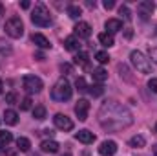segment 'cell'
<instances>
[{"mask_svg":"<svg viewBox=\"0 0 157 156\" xmlns=\"http://www.w3.org/2000/svg\"><path fill=\"white\" fill-rule=\"evenodd\" d=\"M130 147H133V149H141V147H144V143H146V140H144V136H141V134H137V136H133V138H130Z\"/></svg>","mask_w":157,"mask_h":156,"instance_id":"20","label":"cell"},{"mask_svg":"<svg viewBox=\"0 0 157 156\" xmlns=\"http://www.w3.org/2000/svg\"><path fill=\"white\" fill-rule=\"evenodd\" d=\"M119 15H122L124 20H130V18H132V13H130V9H128L126 6H121V7H119Z\"/></svg>","mask_w":157,"mask_h":156,"instance_id":"30","label":"cell"},{"mask_svg":"<svg viewBox=\"0 0 157 156\" xmlns=\"http://www.w3.org/2000/svg\"><path fill=\"white\" fill-rule=\"evenodd\" d=\"M86 6H88V7H95V0H93V2H91V0H88V2H86Z\"/></svg>","mask_w":157,"mask_h":156,"instance_id":"39","label":"cell"},{"mask_svg":"<svg viewBox=\"0 0 157 156\" xmlns=\"http://www.w3.org/2000/svg\"><path fill=\"white\" fill-rule=\"evenodd\" d=\"M155 35H157V28H155Z\"/></svg>","mask_w":157,"mask_h":156,"instance_id":"46","label":"cell"},{"mask_svg":"<svg viewBox=\"0 0 157 156\" xmlns=\"http://www.w3.org/2000/svg\"><path fill=\"white\" fill-rule=\"evenodd\" d=\"M104 28H106V33L113 35V33H117V31L122 30V20H119V18H108L106 24H104Z\"/></svg>","mask_w":157,"mask_h":156,"instance_id":"12","label":"cell"},{"mask_svg":"<svg viewBox=\"0 0 157 156\" xmlns=\"http://www.w3.org/2000/svg\"><path fill=\"white\" fill-rule=\"evenodd\" d=\"M150 59L154 64H157V48H150Z\"/></svg>","mask_w":157,"mask_h":156,"instance_id":"35","label":"cell"},{"mask_svg":"<svg viewBox=\"0 0 157 156\" xmlns=\"http://www.w3.org/2000/svg\"><path fill=\"white\" fill-rule=\"evenodd\" d=\"M11 46H9V42H6V40H0V53L2 55H11Z\"/></svg>","mask_w":157,"mask_h":156,"instance_id":"29","label":"cell"},{"mask_svg":"<svg viewBox=\"0 0 157 156\" xmlns=\"http://www.w3.org/2000/svg\"><path fill=\"white\" fill-rule=\"evenodd\" d=\"M117 153V143L113 140H106L99 145V154L101 156H113Z\"/></svg>","mask_w":157,"mask_h":156,"instance_id":"10","label":"cell"},{"mask_svg":"<svg viewBox=\"0 0 157 156\" xmlns=\"http://www.w3.org/2000/svg\"><path fill=\"white\" fill-rule=\"evenodd\" d=\"M31 40H33V42H35L39 48H42V50H48V48H51V42L48 40V37H44L42 33H33Z\"/></svg>","mask_w":157,"mask_h":156,"instance_id":"16","label":"cell"},{"mask_svg":"<svg viewBox=\"0 0 157 156\" xmlns=\"http://www.w3.org/2000/svg\"><path fill=\"white\" fill-rule=\"evenodd\" d=\"M13 142V134L7 132V130H0V143H11Z\"/></svg>","mask_w":157,"mask_h":156,"instance_id":"27","label":"cell"},{"mask_svg":"<svg viewBox=\"0 0 157 156\" xmlns=\"http://www.w3.org/2000/svg\"><path fill=\"white\" fill-rule=\"evenodd\" d=\"M99 42L102 44V46H106V48H112L113 44H115V40H113V35H110V33H101L99 35Z\"/></svg>","mask_w":157,"mask_h":156,"instance_id":"21","label":"cell"},{"mask_svg":"<svg viewBox=\"0 0 157 156\" xmlns=\"http://www.w3.org/2000/svg\"><path fill=\"white\" fill-rule=\"evenodd\" d=\"M73 31H75V37L77 39H88L91 35V26L88 22H78L77 26L73 28Z\"/></svg>","mask_w":157,"mask_h":156,"instance_id":"11","label":"cell"},{"mask_svg":"<svg viewBox=\"0 0 157 156\" xmlns=\"http://www.w3.org/2000/svg\"><path fill=\"white\" fill-rule=\"evenodd\" d=\"M60 70H62V72H66V74H71V72H73V66H71V64H68V63H64V64H60Z\"/></svg>","mask_w":157,"mask_h":156,"instance_id":"34","label":"cell"},{"mask_svg":"<svg viewBox=\"0 0 157 156\" xmlns=\"http://www.w3.org/2000/svg\"><path fill=\"white\" fill-rule=\"evenodd\" d=\"M64 48L68 50V51H78V48H80V42L75 35H71V37H68V39L64 40Z\"/></svg>","mask_w":157,"mask_h":156,"instance_id":"17","label":"cell"},{"mask_svg":"<svg viewBox=\"0 0 157 156\" xmlns=\"http://www.w3.org/2000/svg\"><path fill=\"white\" fill-rule=\"evenodd\" d=\"M59 143L55 142V140H44L42 143H40V149H42V153H49V154H55V153H59Z\"/></svg>","mask_w":157,"mask_h":156,"instance_id":"14","label":"cell"},{"mask_svg":"<svg viewBox=\"0 0 157 156\" xmlns=\"http://www.w3.org/2000/svg\"><path fill=\"white\" fill-rule=\"evenodd\" d=\"M102 6H104L106 9H113V7H115V2H113V0H104Z\"/></svg>","mask_w":157,"mask_h":156,"instance_id":"36","label":"cell"},{"mask_svg":"<svg viewBox=\"0 0 157 156\" xmlns=\"http://www.w3.org/2000/svg\"><path fill=\"white\" fill-rule=\"evenodd\" d=\"M130 61H132V64L135 66L137 72H141V74H152V63H150V59H146V55L143 51L133 50L130 53Z\"/></svg>","mask_w":157,"mask_h":156,"instance_id":"3","label":"cell"},{"mask_svg":"<svg viewBox=\"0 0 157 156\" xmlns=\"http://www.w3.org/2000/svg\"><path fill=\"white\" fill-rule=\"evenodd\" d=\"M75 138H77L80 143H86V145L95 142V134H93V132H90L88 129H82V130H78L77 134H75Z\"/></svg>","mask_w":157,"mask_h":156,"instance_id":"13","label":"cell"},{"mask_svg":"<svg viewBox=\"0 0 157 156\" xmlns=\"http://www.w3.org/2000/svg\"><path fill=\"white\" fill-rule=\"evenodd\" d=\"M4 121H6L7 125H17V123H18V114L9 109V110L4 112Z\"/></svg>","mask_w":157,"mask_h":156,"instance_id":"19","label":"cell"},{"mask_svg":"<svg viewBox=\"0 0 157 156\" xmlns=\"http://www.w3.org/2000/svg\"><path fill=\"white\" fill-rule=\"evenodd\" d=\"M75 86H77L78 92H84V90H88V86H86V81H84V77H78L77 83H75Z\"/></svg>","mask_w":157,"mask_h":156,"instance_id":"31","label":"cell"},{"mask_svg":"<svg viewBox=\"0 0 157 156\" xmlns=\"http://www.w3.org/2000/svg\"><path fill=\"white\" fill-rule=\"evenodd\" d=\"M71 94H73V88H71L70 81L64 77H60L51 88V97L55 101H68L71 97Z\"/></svg>","mask_w":157,"mask_h":156,"instance_id":"2","label":"cell"},{"mask_svg":"<svg viewBox=\"0 0 157 156\" xmlns=\"http://www.w3.org/2000/svg\"><path fill=\"white\" fill-rule=\"evenodd\" d=\"M133 123L132 112L121 105L119 101H104L102 107L99 109V125L108 130V132H119L122 129H128Z\"/></svg>","mask_w":157,"mask_h":156,"instance_id":"1","label":"cell"},{"mask_svg":"<svg viewBox=\"0 0 157 156\" xmlns=\"http://www.w3.org/2000/svg\"><path fill=\"white\" fill-rule=\"evenodd\" d=\"M33 117L39 119V121H42V119L46 117V107H44V105H37V107L33 109Z\"/></svg>","mask_w":157,"mask_h":156,"instance_id":"23","label":"cell"},{"mask_svg":"<svg viewBox=\"0 0 157 156\" xmlns=\"http://www.w3.org/2000/svg\"><path fill=\"white\" fill-rule=\"evenodd\" d=\"M2 15H4V4L0 2V18H2Z\"/></svg>","mask_w":157,"mask_h":156,"instance_id":"40","label":"cell"},{"mask_svg":"<svg viewBox=\"0 0 157 156\" xmlns=\"http://www.w3.org/2000/svg\"><path fill=\"white\" fill-rule=\"evenodd\" d=\"M0 121H2V119H0Z\"/></svg>","mask_w":157,"mask_h":156,"instance_id":"48","label":"cell"},{"mask_svg":"<svg viewBox=\"0 0 157 156\" xmlns=\"http://www.w3.org/2000/svg\"><path fill=\"white\" fill-rule=\"evenodd\" d=\"M22 86H24V90L28 94H39V92H42V88H44V83L37 76H24Z\"/></svg>","mask_w":157,"mask_h":156,"instance_id":"6","label":"cell"},{"mask_svg":"<svg viewBox=\"0 0 157 156\" xmlns=\"http://www.w3.org/2000/svg\"><path fill=\"white\" fill-rule=\"evenodd\" d=\"M6 33L11 39H20L24 35V22L20 17H11L6 22Z\"/></svg>","mask_w":157,"mask_h":156,"instance_id":"5","label":"cell"},{"mask_svg":"<svg viewBox=\"0 0 157 156\" xmlns=\"http://www.w3.org/2000/svg\"><path fill=\"white\" fill-rule=\"evenodd\" d=\"M29 156H40V154H29Z\"/></svg>","mask_w":157,"mask_h":156,"instance_id":"44","label":"cell"},{"mask_svg":"<svg viewBox=\"0 0 157 156\" xmlns=\"http://www.w3.org/2000/svg\"><path fill=\"white\" fill-rule=\"evenodd\" d=\"M88 112H90V101L88 99H78L77 105H75V114L80 121H86L88 119Z\"/></svg>","mask_w":157,"mask_h":156,"instance_id":"9","label":"cell"},{"mask_svg":"<svg viewBox=\"0 0 157 156\" xmlns=\"http://www.w3.org/2000/svg\"><path fill=\"white\" fill-rule=\"evenodd\" d=\"M4 92V83H2V79H0V94Z\"/></svg>","mask_w":157,"mask_h":156,"instance_id":"42","label":"cell"},{"mask_svg":"<svg viewBox=\"0 0 157 156\" xmlns=\"http://www.w3.org/2000/svg\"><path fill=\"white\" fill-rule=\"evenodd\" d=\"M53 123H55V127H57L59 130H64V132H68V130L73 129V121L66 116V114H55Z\"/></svg>","mask_w":157,"mask_h":156,"instance_id":"7","label":"cell"},{"mask_svg":"<svg viewBox=\"0 0 157 156\" xmlns=\"http://www.w3.org/2000/svg\"><path fill=\"white\" fill-rule=\"evenodd\" d=\"M29 147H31V142L28 138H18L17 140V149L22 151V153H29Z\"/></svg>","mask_w":157,"mask_h":156,"instance_id":"22","label":"cell"},{"mask_svg":"<svg viewBox=\"0 0 157 156\" xmlns=\"http://www.w3.org/2000/svg\"><path fill=\"white\" fill-rule=\"evenodd\" d=\"M154 9H155V4H154L152 0H143V2L137 4V11H139V15H141L143 20H146V18L154 13Z\"/></svg>","mask_w":157,"mask_h":156,"instance_id":"8","label":"cell"},{"mask_svg":"<svg viewBox=\"0 0 157 156\" xmlns=\"http://www.w3.org/2000/svg\"><path fill=\"white\" fill-rule=\"evenodd\" d=\"M35 59H37V61H44V53H42V51H37V53H35Z\"/></svg>","mask_w":157,"mask_h":156,"instance_id":"37","label":"cell"},{"mask_svg":"<svg viewBox=\"0 0 157 156\" xmlns=\"http://www.w3.org/2000/svg\"><path fill=\"white\" fill-rule=\"evenodd\" d=\"M91 76H93V81H95L97 84H102V83L108 79V72H106L104 68H95V70L91 72Z\"/></svg>","mask_w":157,"mask_h":156,"instance_id":"18","label":"cell"},{"mask_svg":"<svg viewBox=\"0 0 157 156\" xmlns=\"http://www.w3.org/2000/svg\"><path fill=\"white\" fill-rule=\"evenodd\" d=\"M17 99H18V97H17L15 92H9V94L6 96V103H11V105H13V103H17Z\"/></svg>","mask_w":157,"mask_h":156,"instance_id":"33","label":"cell"},{"mask_svg":"<svg viewBox=\"0 0 157 156\" xmlns=\"http://www.w3.org/2000/svg\"><path fill=\"white\" fill-rule=\"evenodd\" d=\"M68 15H70V18H78L82 15V9L75 4H71V6H68Z\"/></svg>","mask_w":157,"mask_h":156,"instance_id":"24","label":"cell"},{"mask_svg":"<svg viewBox=\"0 0 157 156\" xmlns=\"http://www.w3.org/2000/svg\"><path fill=\"white\" fill-rule=\"evenodd\" d=\"M66 156H70V154H66Z\"/></svg>","mask_w":157,"mask_h":156,"instance_id":"47","label":"cell"},{"mask_svg":"<svg viewBox=\"0 0 157 156\" xmlns=\"http://www.w3.org/2000/svg\"><path fill=\"white\" fill-rule=\"evenodd\" d=\"M73 63L78 64L80 68H90V55L86 51H77V55L73 57Z\"/></svg>","mask_w":157,"mask_h":156,"instance_id":"15","label":"cell"},{"mask_svg":"<svg viewBox=\"0 0 157 156\" xmlns=\"http://www.w3.org/2000/svg\"><path fill=\"white\" fill-rule=\"evenodd\" d=\"M152 153H154V156H157V143L152 147Z\"/></svg>","mask_w":157,"mask_h":156,"instance_id":"41","label":"cell"},{"mask_svg":"<svg viewBox=\"0 0 157 156\" xmlns=\"http://www.w3.org/2000/svg\"><path fill=\"white\" fill-rule=\"evenodd\" d=\"M95 59H97V63L106 64V63L110 61V55H108V51H97V53H95Z\"/></svg>","mask_w":157,"mask_h":156,"instance_id":"26","label":"cell"},{"mask_svg":"<svg viewBox=\"0 0 157 156\" xmlns=\"http://www.w3.org/2000/svg\"><path fill=\"white\" fill-rule=\"evenodd\" d=\"M90 88V94L93 96V97H99V96H102L104 94V88H102V84H91V86H88Z\"/></svg>","mask_w":157,"mask_h":156,"instance_id":"25","label":"cell"},{"mask_svg":"<svg viewBox=\"0 0 157 156\" xmlns=\"http://www.w3.org/2000/svg\"><path fill=\"white\" fill-rule=\"evenodd\" d=\"M155 132H157V123H155Z\"/></svg>","mask_w":157,"mask_h":156,"instance_id":"45","label":"cell"},{"mask_svg":"<svg viewBox=\"0 0 157 156\" xmlns=\"http://www.w3.org/2000/svg\"><path fill=\"white\" fill-rule=\"evenodd\" d=\"M2 153H4V149H2V143H0V154H2Z\"/></svg>","mask_w":157,"mask_h":156,"instance_id":"43","label":"cell"},{"mask_svg":"<svg viewBox=\"0 0 157 156\" xmlns=\"http://www.w3.org/2000/svg\"><path fill=\"white\" fill-rule=\"evenodd\" d=\"M31 109H33L31 97H24V99L20 101V110H31Z\"/></svg>","mask_w":157,"mask_h":156,"instance_id":"28","label":"cell"},{"mask_svg":"<svg viewBox=\"0 0 157 156\" xmlns=\"http://www.w3.org/2000/svg\"><path fill=\"white\" fill-rule=\"evenodd\" d=\"M20 7H22V9H28V7H29V2H28V0L20 2Z\"/></svg>","mask_w":157,"mask_h":156,"instance_id":"38","label":"cell"},{"mask_svg":"<svg viewBox=\"0 0 157 156\" xmlns=\"http://www.w3.org/2000/svg\"><path fill=\"white\" fill-rule=\"evenodd\" d=\"M31 22L39 28H48L51 26V17H49V11L46 9L44 4H37L33 13H31Z\"/></svg>","mask_w":157,"mask_h":156,"instance_id":"4","label":"cell"},{"mask_svg":"<svg viewBox=\"0 0 157 156\" xmlns=\"http://www.w3.org/2000/svg\"><path fill=\"white\" fill-rule=\"evenodd\" d=\"M148 88H150L154 94H157V77H152L148 81Z\"/></svg>","mask_w":157,"mask_h":156,"instance_id":"32","label":"cell"}]
</instances>
